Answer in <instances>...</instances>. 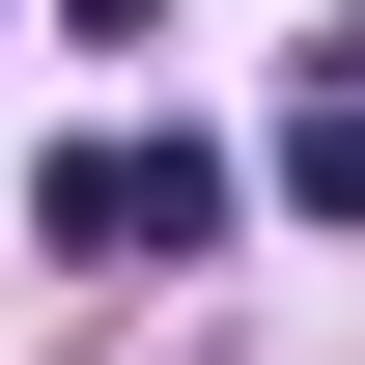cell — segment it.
Instances as JSON below:
<instances>
[{"mask_svg":"<svg viewBox=\"0 0 365 365\" xmlns=\"http://www.w3.org/2000/svg\"><path fill=\"white\" fill-rule=\"evenodd\" d=\"M29 225L85 253V281H169V253H225V225H253V169H225L197 113H85V140L29 169Z\"/></svg>","mask_w":365,"mask_h":365,"instance_id":"1","label":"cell"},{"mask_svg":"<svg viewBox=\"0 0 365 365\" xmlns=\"http://www.w3.org/2000/svg\"><path fill=\"white\" fill-rule=\"evenodd\" d=\"M253 169H281V197H309V225H365V85H309V113H281V140H253Z\"/></svg>","mask_w":365,"mask_h":365,"instance_id":"2","label":"cell"},{"mask_svg":"<svg viewBox=\"0 0 365 365\" xmlns=\"http://www.w3.org/2000/svg\"><path fill=\"white\" fill-rule=\"evenodd\" d=\"M56 29H113V56H169V0H56Z\"/></svg>","mask_w":365,"mask_h":365,"instance_id":"3","label":"cell"}]
</instances>
